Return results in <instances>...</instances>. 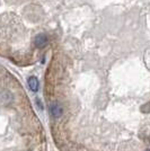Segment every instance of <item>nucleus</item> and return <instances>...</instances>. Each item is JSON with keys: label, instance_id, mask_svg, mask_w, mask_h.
<instances>
[{"label": "nucleus", "instance_id": "7ed1b4c3", "mask_svg": "<svg viewBox=\"0 0 150 151\" xmlns=\"http://www.w3.org/2000/svg\"><path fill=\"white\" fill-rule=\"evenodd\" d=\"M28 86H30V88H31L33 91H38V87H40V82H38V78L34 77V76L30 77V78H28Z\"/></svg>", "mask_w": 150, "mask_h": 151}, {"label": "nucleus", "instance_id": "f03ea898", "mask_svg": "<svg viewBox=\"0 0 150 151\" xmlns=\"http://www.w3.org/2000/svg\"><path fill=\"white\" fill-rule=\"evenodd\" d=\"M48 43V37L44 34H38V36L35 37V45L38 47H44Z\"/></svg>", "mask_w": 150, "mask_h": 151}, {"label": "nucleus", "instance_id": "20e7f679", "mask_svg": "<svg viewBox=\"0 0 150 151\" xmlns=\"http://www.w3.org/2000/svg\"><path fill=\"white\" fill-rule=\"evenodd\" d=\"M147 151H150V149H148V150H147Z\"/></svg>", "mask_w": 150, "mask_h": 151}, {"label": "nucleus", "instance_id": "f257e3e1", "mask_svg": "<svg viewBox=\"0 0 150 151\" xmlns=\"http://www.w3.org/2000/svg\"><path fill=\"white\" fill-rule=\"evenodd\" d=\"M50 113H51V115H52L53 117H56V119L60 117L63 113L62 106H61L59 103H52L50 105Z\"/></svg>", "mask_w": 150, "mask_h": 151}]
</instances>
